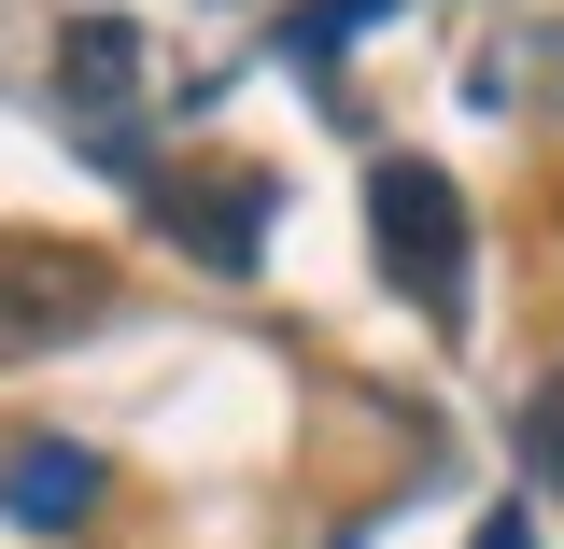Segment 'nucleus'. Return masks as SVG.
I'll use <instances>...</instances> for the list:
<instances>
[{"label": "nucleus", "instance_id": "5", "mask_svg": "<svg viewBox=\"0 0 564 549\" xmlns=\"http://www.w3.org/2000/svg\"><path fill=\"white\" fill-rule=\"evenodd\" d=\"M155 226H184L212 268H254V198H184V184H155Z\"/></svg>", "mask_w": 564, "mask_h": 549}, {"label": "nucleus", "instance_id": "3", "mask_svg": "<svg viewBox=\"0 0 564 549\" xmlns=\"http://www.w3.org/2000/svg\"><path fill=\"white\" fill-rule=\"evenodd\" d=\"M0 507H14L29 536H70V521H99V451H57V437L0 451Z\"/></svg>", "mask_w": 564, "mask_h": 549}, {"label": "nucleus", "instance_id": "1", "mask_svg": "<svg viewBox=\"0 0 564 549\" xmlns=\"http://www.w3.org/2000/svg\"><path fill=\"white\" fill-rule=\"evenodd\" d=\"M367 226H381V268L410 282L423 325H466V198H452V169L437 155H395L381 198H367Z\"/></svg>", "mask_w": 564, "mask_h": 549}, {"label": "nucleus", "instance_id": "4", "mask_svg": "<svg viewBox=\"0 0 564 549\" xmlns=\"http://www.w3.org/2000/svg\"><path fill=\"white\" fill-rule=\"evenodd\" d=\"M128 57H141L128 29H113V14H85V29L57 43V99H70V113H113V99H128Z\"/></svg>", "mask_w": 564, "mask_h": 549}, {"label": "nucleus", "instance_id": "2", "mask_svg": "<svg viewBox=\"0 0 564 549\" xmlns=\"http://www.w3.org/2000/svg\"><path fill=\"white\" fill-rule=\"evenodd\" d=\"M113 310V268L99 254H57V240H0V366H29V352L85 339Z\"/></svg>", "mask_w": 564, "mask_h": 549}, {"label": "nucleus", "instance_id": "6", "mask_svg": "<svg viewBox=\"0 0 564 549\" xmlns=\"http://www.w3.org/2000/svg\"><path fill=\"white\" fill-rule=\"evenodd\" d=\"M466 549H536V521H522V507H508V521H480V536Z\"/></svg>", "mask_w": 564, "mask_h": 549}]
</instances>
